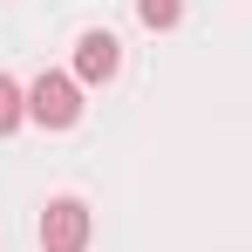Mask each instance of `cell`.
Masks as SVG:
<instances>
[{"mask_svg": "<svg viewBox=\"0 0 252 252\" xmlns=\"http://www.w3.org/2000/svg\"><path fill=\"white\" fill-rule=\"evenodd\" d=\"M28 116H34L41 129H68L75 116H82V82L62 75V68H48L41 82L28 89Z\"/></svg>", "mask_w": 252, "mask_h": 252, "instance_id": "1", "label": "cell"}, {"mask_svg": "<svg viewBox=\"0 0 252 252\" xmlns=\"http://www.w3.org/2000/svg\"><path fill=\"white\" fill-rule=\"evenodd\" d=\"M41 252H89V205L82 198H55L41 211Z\"/></svg>", "mask_w": 252, "mask_h": 252, "instance_id": "2", "label": "cell"}, {"mask_svg": "<svg viewBox=\"0 0 252 252\" xmlns=\"http://www.w3.org/2000/svg\"><path fill=\"white\" fill-rule=\"evenodd\" d=\"M116 68H123V41L109 28H89L75 41V82H116Z\"/></svg>", "mask_w": 252, "mask_h": 252, "instance_id": "3", "label": "cell"}, {"mask_svg": "<svg viewBox=\"0 0 252 252\" xmlns=\"http://www.w3.org/2000/svg\"><path fill=\"white\" fill-rule=\"evenodd\" d=\"M21 123H28V89L14 75H0V136H14Z\"/></svg>", "mask_w": 252, "mask_h": 252, "instance_id": "4", "label": "cell"}, {"mask_svg": "<svg viewBox=\"0 0 252 252\" xmlns=\"http://www.w3.org/2000/svg\"><path fill=\"white\" fill-rule=\"evenodd\" d=\"M136 21H143L150 34H164V28L184 21V0H136Z\"/></svg>", "mask_w": 252, "mask_h": 252, "instance_id": "5", "label": "cell"}]
</instances>
